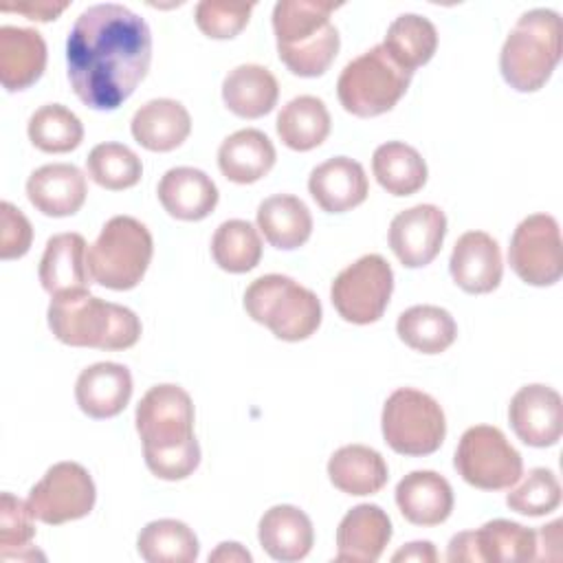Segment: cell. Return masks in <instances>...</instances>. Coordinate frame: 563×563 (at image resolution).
<instances>
[{
    "instance_id": "cell-28",
    "label": "cell",
    "mask_w": 563,
    "mask_h": 563,
    "mask_svg": "<svg viewBox=\"0 0 563 563\" xmlns=\"http://www.w3.org/2000/svg\"><path fill=\"white\" fill-rule=\"evenodd\" d=\"M273 141L255 128L229 134L218 147V167L222 176L238 185H251L264 178L275 165Z\"/></svg>"
},
{
    "instance_id": "cell-38",
    "label": "cell",
    "mask_w": 563,
    "mask_h": 563,
    "mask_svg": "<svg viewBox=\"0 0 563 563\" xmlns=\"http://www.w3.org/2000/svg\"><path fill=\"white\" fill-rule=\"evenodd\" d=\"M31 143L48 154H64L79 147L84 125L79 117L62 103H46L37 108L26 125Z\"/></svg>"
},
{
    "instance_id": "cell-10",
    "label": "cell",
    "mask_w": 563,
    "mask_h": 563,
    "mask_svg": "<svg viewBox=\"0 0 563 563\" xmlns=\"http://www.w3.org/2000/svg\"><path fill=\"white\" fill-rule=\"evenodd\" d=\"M453 464L466 484L482 490L512 488L523 473L519 451L490 424H475L462 433Z\"/></svg>"
},
{
    "instance_id": "cell-41",
    "label": "cell",
    "mask_w": 563,
    "mask_h": 563,
    "mask_svg": "<svg viewBox=\"0 0 563 563\" xmlns=\"http://www.w3.org/2000/svg\"><path fill=\"white\" fill-rule=\"evenodd\" d=\"M253 7V2L202 0L196 4V26L211 40H231L249 24Z\"/></svg>"
},
{
    "instance_id": "cell-2",
    "label": "cell",
    "mask_w": 563,
    "mask_h": 563,
    "mask_svg": "<svg viewBox=\"0 0 563 563\" xmlns=\"http://www.w3.org/2000/svg\"><path fill=\"white\" fill-rule=\"evenodd\" d=\"M136 433L143 440L147 468L167 482L189 477L200 464L194 435L191 396L172 383L154 385L136 405Z\"/></svg>"
},
{
    "instance_id": "cell-12",
    "label": "cell",
    "mask_w": 563,
    "mask_h": 563,
    "mask_svg": "<svg viewBox=\"0 0 563 563\" xmlns=\"http://www.w3.org/2000/svg\"><path fill=\"white\" fill-rule=\"evenodd\" d=\"M508 264L530 286H552L563 275L559 222L550 213L523 218L508 246Z\"/></svg>"
},
{
    "instance_id": "cell-18",
    "label": "cell",
    "mask_w": 563,
    "mask_h": 563,
    "mask_svg": "<svg viewBox=\"0 0 563 563\" xmlns=\"http://www.w3.org/2000/svg\"><path fill=\"white\" fill-rule=\"evenodd\" d=\"M88 194L86 176L70 163H51L37 167L26 180L29 202L44 216L66 218L77 213Z\"/></svg>"
},
{
    "instance_id": "cell-17",
    "label": "cell",
    "mask_w": 563,
    "mask_h": 563,
    "mask_svg": "<svg viewBox=\"0 0 563 563\" xmlns=\"http://www.w3.org/2000/svg\"><path fill=\"white\" fill-rule=\"evenodd\" d=\"M449 271L464 292L484 295L495 290L504 275L499 244L484 231L462 233L451 251Z\"/></svg>"
},
{
    "instance_id": "cell-32",
    "label": "cell",
    "mask_w": 563,
    "mask_h": 563,
    "mask_svg": "<svg viewBox=\"0 0 563 563\" xmlns=\"http://www.w3.org/2000/svg\"><path fill=\"white\" fill-rule=\"evenodd\" d=\"M277 136L295 152L319 147L332 128L330 112L319 97L301 95L290 99L277 114Z\"/></svg>"
},
{
    "instance_id": "cell-19",
    "label": "cell",
    "mask_w": 563,
    "mask_h": 563,
    "mask_svg": "<svg viewBox=\"0 0 563 563\" xmlns=\"http://www.w3.org/2000/svg\"><path fill=\"white\" fill-rule=\"evenodd\" d=\"M391 539V521L376 504H358L336 528V561L374 563Z\"/></svg>"
},
{
    "instance_id": "cell-42",
    "label": "cell",
    "mask_w": 563,
    "mask_h": 563,
    "mask_svg": "<svg viewBox=\"0 0 563 563\" xmlns=\"http://www.w3.org/2000/svg\"><path fill=\"white\" fill-rule=\"evenodd\" d=\"M33 512L26 501L18 499L11 493L0 497V556L9 559L11 554L20 556V550L29 548L35 526Z\"/></svg>"
},
{
    "instance_id": "cell-1",
    "label": "cell",
    "mask_w": 563,
    "mask_h": 563,
    "mask_svg": "<svg viewBox=\"0 0 563 563\" xmlns=\"http://www.w3.org/2000/svg\"><path fill=\"white\" fill-rule=\"evenodd\" d=\"M150 62L147 22L117 2L81 11L66 40L68 81L92 110H117L145 79Z\"/></svg>"
},
{
    "instance_id": "cell-44",
    "label": "cell",
    "mask_w": 563,
    "mask_h": 563,
    "mask_svg": "<svg viewBox=\"0 0 563 563\" xmlns=\"http://www.w3.org/2000/svg\"><path fill=\"white\" fill-rule=\"evenodd\" d=\"M68 2H18V4H11V2H2L0 9L2 11H13V13H22L24 18L29 20H37V22H51L55 20L62 11H66Z\"/></svg>"
},
{
    "instance_id": "cell-8",
    "label": "cell",
    "mask_w": 563,
    "mask_h": 563,
    "mask_svg": "<svg viewBox=\"0 0 563 563\" xmlns=\"http://www.w3.org/2000/svg\"><path fill=\"white\" fill-rule=\"evenodd\" d=\"M411 75L378 44L345 64L336 81V95L345 112L361 119L378 117L400 101Z\"/></svg>"
},
{
    "instance_id": "cell-6",
    "label": "cell",
    "mask_w": 563,
    "mask_h": 563,
    "mask_svg": "<svg viewBox=\"0 0 563 563\" xmlns=\"http://www.w3.org/2000/svg\"><path fill=\"white\" fill-rule=\"evenodd\" d=\"M249 317L266 325L282 341H303L321 325L319 297L286 275H262L244 292Z\"/></svg>"
},
{
    "instance_id": "cell-29",
    "label": "cell",
    "mask_w": 563,
    "mask_h": 563,
    "mask_svg": "<svg viewBox=\"0 0 563 563\" xmlns=\"http://www.w3.org/2000/svg\"><path fill=\"white\" fill-rule=\"evenodd\" d=\"M328 477L345 495H374L389 477L383 455L365 444H345L328 460Z\"/></svg>"
},
{
    "instance_id": "cell-22",
    "label": "cell",
    "mask_w": 563,
    "mask_h": 563,
    "mask_svg": "<svg viewBox=\"0 0 563 563\" xmlns=\"http://www.w3.org/2000/svg\"><path fill=\"white\" fill-rule=\"evenodd\" d=\"M308 191L323 211L345 213L365 202L369 183L358 161L334 156L310 172Z\"/></svg>"
},
{
    "instance_id": "cell-30",
    "label": "cell",
    "mask_w": 563,
    "mask_h": 563,
    "mask_svg": "<svg viewBox=\"0 0 563 563\" xmlns=\"http://www.w3.org/2000/svg\"><path fill=\"white\" fill-rule=\"evenodd\" d=\"M279 97L275 75L260 64H240L227 73L222 81L224 106L242 119H260L268 114Z\"/></svg>"
},
{
    "instance_id": "cell-25",
    "label": "cell",
    "mask_w": 563,
    "mask_h": 563,
    "mask_svg": "<svg viewBox=\"0 0 563 563\" xmlns=\"http://www.w3.org/2000/svg\"><path fill=\"white\" fill-rule=\"evenodd\" d=\"M400 515L413 526H438L453 510V488L435 471H411L396 486Z\"/></svg>"
},
{
    "instance_id": "cell-31",
    "label": "cell",
    "mask_w": 563,
    "mask_h": 563,
    "mask_svg": "<svg viewBox=\"0 0 563 563\" xmlns=\"http://www.w3.org/2000/svg\"><path fill=\"white\" fill-rule=\"evenodd\" d=\"M257 229L279 251H292L308 242L312 216L306 202L292 194H275L257 207Z\"/></svg>"
},
{
    "instance_id": "cell-26",
    "label": "cell",
    "mask_w": 563,
    "mask_h": 563,
    "mask_svg": "<svg viewBox=\"0 0 563 563\" xmlns=\"http://www.w3.org/2000/svg\"><path fill=\"white\" fill-rule=\"evenodd\" d=\"M46 66V42L33 29L0 26V81L9 92L33 86Z\"/></svg>"
},
{
    "instance_id": "cell-20",
    "label": "cell",
    "mask_w": 563,
    "mask_h": 563,
    "mask_svg": "<svg viewBox=\"0 0 563 563\" xmlns=\"http://www.w3.org/2000/svg\"><path fill=\"white\" fill-rule=\"evenodd\" d=\"M40 282L51 297L88 292V249L79 233H57L46 242L40 260Z\"/></svg>"
},
{
    "instance_id": "cell-43",
    "label": "cell",
    "mask_w": 563,
    "mask_h": 563,
    "mask_svg": "<svg viewBox=\"0 0 563 563\" xmlns=\"http://www.w3.org/2000/svg\"><path fill=\"white\" fill-rule=\"evenodd\" d=\"M33 242V227L29 218L11 202H0V257L15 260L26 255Z\"/></svg>"
},
{
    "instance_id": "cell-14",
    "label": "cell",
    "mask_w": 563,
    "mask_h": 563,
    "mask_svg": "<svg viewBox=\"0 0 563 563\" xmlns=\"http://www.w3.org/2000/svg\"><path fill=\"white\" fill-rule=\"evenodd\" d=\"M451 563H517L537 559V532L508 519H493L477 530L457 532L449 541Z\"/></svg>"
},
{
    "instance_id": "cell-37",
    "label": "cell",
    "mask_w": 563,
    "mask_h": 563,
    "mask_svg": "<svg viewBox=\"0 0 563 563\" xmlns=\"http://www.w3.org/2000/svg\"><path fill=\"white\" fill-rule=\"evenodd\" d=\"M213 262L227 273H249L262 260V240L246 220L222 222L211 238Z\"/></svg>"
},
{
    "instance_id": "cell-11",
    "label": "cell",
    "mask_w": 563,
    "mask_h": 563,
    "mask_svg": "<svg viewBox=\"0 0 563 563\" xmlns=\"http://www.w3.org/2000/svg\"><path fill=\"white\" fill-rule=\"evenodd\" d=\"M394 290V271L389 262L369 253L345 266L330 286V299L336 312L356 325L374 323L383 317Z\"/></svg>"
},
{
    "instance_id": "cell-35",
    "label": "cell",
    "mask_w": 563,
    "mask_h": 563,
    "mask_svg": "<svg viewBox=\"0 0 563 563\" xmlns=\"http://www.w3.org/2000/svg\"><path fill=\"white\" fill-rule=\"evenodd\" d=\"M383 46L398 66L413 73L433 57L438 48V31L431 20L418 13H402L389 24Z\"/></svg>"
},
{
    "instance_id": "cell-40",
    "label": "cell",
    "mask_w": 563,
    "mask_h": 563,
    "mask_svg": "<svg viewBox=\"0 0 563 563\" xmlns=\"http://www.w3.org/2000/svg\"><path fill=\"white\" fill-rule=\"evenodd\" d=\"M506 504L519 515H548L561 504V484L550 468H532L521 484L506 495Z\"/></svg>"
},
{
    "instance_id": "cell-13",
    "label": "cell",
    "mask_w": 563,
    "mask_h": 563,
    "mask_svg": "<svg viewBox=\"0 0 563 563\" xmlns=\"http://www.w3.org/2000/svg\"><path fill=\"white\" fill-rule=\"evenodd\" d=\"M97 499L90 473L77 462H57L29 493L33 517L48 526H59L86 517Z\"/></svg>"
},
{
    "instance_id": "cell-9",
    "label": "cell",
    "mask_w": 563,
    "mask_h": 563,
    "mask_svg": "<svg viewBox=\"0 0 563 563\" xmlns=\"http://www.w3.org/2000/svg\"><path fill=\"white\" fill-rule=\"evenodd\" d=\"M380 429L391 451L418 457L440 449L446 435V420L435 398L413 387H400L383 405Z\"/></svg>"
},
{
    "instance_id": "cell-5",
    "label": "cell",
    "mask_w": 563,
    "mask_h": 563,
    "mask_svg": "<svg viewBox=\"0 0 563 563\" xmlns=\"http://www.w3.org/2000/svg\"><path fill=\"white\" fill-rule=\"evenodd\" d=\"M561 48L563 24L559 13L552 9L526 11L501 46V77L517 92H537L552 77Z\"/></svg>"
},
{
    "instance_id": "cell-16",
    "label": "cell",
    "mask_w": 563,
    "mask_h": 563,
    "mask_svg": "<svg viewBox=\"0 0 563 563\" xmlns=\"http://www.w3.org/2000/svg\"><path fill=\"white\" fill-rule=\"evenodd\" d=\"M508 420L515 435L537 449L554 446L563 433V400L548 385L521 387L508 405Z\"/></svg>"
},
{
    "instance_id": "cell-46",
    "label": "cell",
    "mask_w": 563,
    "mask_h": 563,
    "mask_svg": "<svg viewBox=\"0 0 563 563\" xmlns=\"http://www.w3.org/2000/svg\"><path fill=\"white\" fill-rule=\"evenodd\" d=\"M211 561H231V563H251L253 556L249 554V550H244L240 543L235 541H227V543H220L218 550H213L209 554V563Z\"/></svg>"
},
{
    "instance_id": "cell-27",
    "label": "cell",
    "mask_w": 563,
    "mask_h": 563,
    "mask_svg": "<svg viewBox=\"0 0 563 563\" xmlns=\"http://www.w3.org/2000/svg\"><path fill=\"white\" fill-rule=\"evenodd\" d=\"M132 136L150 152H172L191 132V117L176 99H152L143 103L130 123Z\"/></svg>"
},
{
    "instance_id": "cell-7",
    "label": "cell",
    "mask_w": 563,
    "mask_h": 563,
    "mask_svg": "<svg viewBox=\"0 0 563 563\" xmlns=\"http://www.w3.org/2000/svg\"><path fill=\"white\" fill-rule=\"evenodd\" d=\"M152 253L150 229L132 216H114L88 249V271L103 288L130 290L143 279Z\"/></svg>"
},
{
    "instance_id": "cell-23",
    "label": "cell",
    "mask_w": 563,
    "mask_h": 563,
    "mask_svg": "<svg viewBox=\"0 0 563 563\" xmlns=\"http://www.w3.org/2000/svg\"><path fill=\"white\" fill-rule=\"evenodd\" d=\"M257 539L271 559L290 563L308 556L314 543V528L301 508L279 504L262 515Z\"/></svg>"
},
{
    "instance_id": "cell-34",
    "label": "cell",
    "mask_w": 563,
    "mask_h": 563,
    "mask_svg": "<svg viewBox=\"0 0 563 563\" xmlns=\"http://www.w3.org/2000/svg\"><path fill=\"white\" fill-rule=\"evenodd\" d=\"M396 332L405 345L422 354H440L453 345L457 323L449 310L440 306H411L400 312Z\"/></svg>"
},
{
    "instance_id": "cell-36",
    "label": "cell",
    "mask_w": 563,
    "mask_h": 563,
    "mask_svg": "<svg viewBox=\"0 0 563 563\" xmlns=\"http://www.w3.org/2000/svg\"><path fill=\"white\" fill-rule=\"evenodd\" d=\"M136 550L147 563H194L200 545L187 523L178 519H156L139 532Z\"/></svg>"
},
{
    "instance_id": "cell-15",
    "label": "cell",
    "mask_w": 563,
    "mask_h": 563,
    "mask_svg": "<svg viewBox=\"0 0 563 563\" xmlns=\"http://www.w3.org/2000/svg\"><path fill=\"white\" fill-rule=\"evenodd\" d=\"M446 235V216L435 205H416L400 211L389 224V246L407 268L431 264Z\"/></svg>"
},
{
    "instance_id": "cell-24",
    "label": "cell",
    "mask_w": 563,
    "mask_h": 563,
    "mask_svg": "<svg viewBox=\"0 0 563 563\" xmlns=\"http://www.w3.org/2000/svg\"><path fill=\"white\" fill-rule=\"evenodd\" d=\"M158 200L163 209L185 222L207 218L218 205L216 183L196 167H172L158 180Z\"/></svg>"
},
{
    "instance_id": "cell-21",
    "label": "cell",
    "mask_w": 563,
    "mask_h": 563,
    "mask_svg": "<svg viewBox=\"0 0 563 563\" xmlns=\"http://www.w3.org/2000/svg\"><path fill=\"white\" fill-rule=\"evenodd\" d=\"M132 398V374L121 363L101 361L77 376L75 400L79 409L95 418L106 420L119 416Z\"/></svg>"
},
{
    "instance_id": "cell-4",
    "label": "cell",
    "mask_w": 563,
    "mask_h": 563,
    "mask_svg": "<svg viewBox=\"0 0 563 563\" xmlns=\"http://www.w3.org/2000/svg\"><path fill=\"white\" fill-rule=\"evenodd\" d=\"M48 328L55 339L73 347L128 350L141 336V321L130 308L90 292L53 297Z\"/></svg>"
},
{
    "instance_id": "cell-45",
    "label": "cell",
    "mask_w": 563,
    "mask_h": 563,
    "mask_svg": "<svg viewBox=\"0 0 563 563\" xmlns=\"http://www.w3.org/2000/svg\"><path fill=\"white\" fill-rule=\"evenodd\" d=\"M394 563H400V561H416V563H435L438 561V552L433 548L431 541H413V543H407L405 548H400L394 556H391Z\"/></svg>"
},
{
    "instance_id": "cell-3",
    "label": "cell",
    "mask_w": 563,
    "mask_h": 563,
    "mask_svg": "<svg viewBox=\"0 0 563 563\" xmlns=\"http://www.w3.org/2000/svg\"><path fill=\"white\" fill-rule=\"evenodd\" d=\"M339 2L279 0L273 9L277 55L297 77L323 75L339 53V31L330 13Z\"/></svg>"
},
{
    "instance_id": "cell-33",
    "label": "cell",
    "mask_w": 563,
    "mask_h": 563,
    "mask_svg": "<svg viewBox=\"0 0 563 563\" xmlns=\"http://www.w3.org/2000/svg\"><path fill=\"white\" fill-rule=\"evenodd\" d=\"M372 172L391 196H411L427 183V163L420 152L402 141H387L374 150Z\"/></svg>"
},
{
    "instance_id": "cell-39",
    "label": "cell",
    "mask_w": 563,
    "mask_h": 563,
    "mask_svg": "<svg viewBox=\"0 0 563 563\" xmlns=\"http://www.w3.org/2000/svg\"><path fill=\"white\" fill-rule=\"evenodd\" d=\"M88 176L103 189L121 191L134 187L143 176L141 158L123 143H99L86 158Z\"/></svg>"
}]
</instances>
